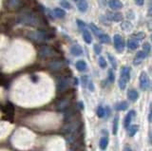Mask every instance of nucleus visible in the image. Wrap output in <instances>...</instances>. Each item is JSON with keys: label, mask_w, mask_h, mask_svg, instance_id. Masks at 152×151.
Wrapping results in <instances>:
<instances>
[{"label": "nucleus", "mask_w": 152, "mask_h": 151, "mask_svg": "<svg viewBox=\"0 0 152 151\" xmlns=\"http://www.w3.org/2000/svg\"><path fill=\"white\" fill-rule=\"evenodd\" d=\"M70 88V80L66 77L60 78L57 82V90L59 92H64Z\"/></svg>", "instance_id": "7"}, {"label": "nucleus", "mask_w": 152, "mask_h": 151, "mask_svg": "<svg viewBox=\"0 0 152 151\" xmlns=\"http://www.w3.org/2000/svg\"><path fill=\"white\" fill-rule=\"evenodd\" d=\"M60 5L63 9H70V4L68 1H62L60 2Z\"/></svg>", "instance_id": "36"}, {"label": "nucleus", "mask_w": 152, "mask_h": 151, "mask_svg": "<svg viewBox=\"0 0 152 151\" xmlns=\"http://www.w3.org/2000/svg\"><path fill=\"white\" fill-rule=\"evenodd\" d=\"M147 14H148V15H149V16H152V7H150L149 10H148Z\"/></svg>", "instance_id": "41"}, {"label": "nucleus", "mask_w": 152, "mask_h": 151, "mask_svg": "<svg viewBox=\"0 0 152 151\" xmlns=\"http://www.w3.org/2000/svg\"><path fill=\"white\" fill-rule=\"evenodd\" d=\"M38 53H39V56L42 58H49V57H53L56 54V52L51 47L43 46L40 48Z\"/></svg>", "instance_id": "4"}, {"label": "nucleus", "mask_w": 152, "mask_h": 151, "mask_svg": "<svg viewBox=\"0 0 152 151\" xmlns=\"http://www.w3.org/2000/svg\"><path fill=\"white\" fill-rule=\"evenodd\" d=\"M147 28H148V29H149V31L152 32V19L147 22Z\"/></svg>", "instance_id": "38"}, {"label": "nucleus", "mask_w": 152, "mask_h": 151, "mask_svg": "<svg viewBox=\"0 0 152 151\" xmlns=\"http://www.w3.org/2000/svg\"><path fill=\"white\" fill-rule=\"evenodd\" d=\"M89 29H91V31L93 32V33H94L95 35H97V36H100L101 34H103V33H102L103 32H102L101 29H99V28L97 27L96 25H95V24H93V23H90V24H89Z\"/></svg>", "instance_id": "24"}, {"label": "nucleus", "mask_w": 152, "mask_h": 151, "mask_svg": "<svg viewBox=\"0 0 152 151\" xmlns=\"http://www.w3.org/2000/svg\"><path fill=\"white\" fill-rule=\"evenodd\" d=\"M27 37L29 39L35 41L38 43H42V42H46V41H49V39L51 38L47 32H42V31H37V32H29Z\"/></svg>", "instance_id": "1"}, {"label": "nucleus", "mask_w": 152, "mask_h": 151, "mask_svg": "<svg viewBox=\"0 0 152 151\" xmlns=\"http://www.w3.org/2000/svg\"><path fill=\"white\" fill-rule=\"evenodd\" d=\"M150 45H149V43L148 42H146V43H144V45H143V51L146 52V53H149L150 52Z\"/></svg>", "instance_id": "32"}, {"label": "nucleus", "mask_w": 152, "mask_h": 151, "mask_svg": "<svg viewBox=\"0 0 152 151\" xmlns=\"http://www.w3.org/2000/svg\"><path fill=\"white\" fill-rule=\"evenodd\" d=\"M135 110H130L127 115H125V119H124V126H125V127H128L129 126V124H130V123H131V121H132V119L134 118V116H135Z\"/></svg>", "instance_id": "10"}, {"label": "nucleus", "mask_w": 152, "mask_h": 151, "mask_svg": "<svg viewBox=\"0 0 152 151\" xmlns=\"http://www.w3.org/2000/svg\"><path fill=\"white\" fill-rule=\"evenodd\" d=\"M20 22L27 26H38L39 19L32 13H26L20 17Z\"/></svg>", "instance_id": "3"}, {"label": "nucleus", "mask_w": 152, "mask_h": 151, "mask_svg": "<svg viewBox=\"0 0 152 151\" xmlns=\"http://www.w3.org/2000/svg\"><path fill=\"white\" fill-rule=\"evenodd\" d=\"M108 139L106 137H103L100 139V141H99V146H100V148L102 150H106V147H108Z\"/></svg>", "instance_id": "21"}, {"label": "nucleus", "mask_w": 152, "mask_h": 151, "mask_svg": "<svg viewBox=\"0 0 152 151\" xmlns=\"http://www.w3.org/2000/svg\"><path fill=\"white\" fill-rule=\"evenodd\" d=\"M118 127H119V116H115L113 121V128H112V133L113 135H116L118 132Z\"/></svg>", "instance_id": "25"}, {"label": "nucleus", "mask_w": 152, "mask_h": 151, "mask_svg": "<svg viewBox=\"0 0 152 151\" xmlns=\"http://www.w3.org/2000/svg\"><path fill=\"white\" fill-rule=\"evenodd\" d=\"M106 18L108 20H111L113 22H120L124 19V14L119 12H115V13H106Z\"/></svg>", "instance_id": "8"}, {"label": "nucleus", "mask_w": 152, "mask_h": 151, "mask_svg": "<svg viewBox=\"0 0 152 151\" xmlns=\"http://www.w3.org/2000/svg\"><path fill=\"white\" fill-rule=\"evenodd\" d=\"M108 6L112 10H120L123 8V3L120 0H108Z\"/></svg>", "instance_id": "11"}, {"label": "nucleus", "mask_w": 152, "mask_h": 151, "mask_svg": "<svg viewBox=\"0 0 152 151\" xmlns=\"http://www.w3.org/2000/svg\"><path fill=\"white\" fill-rule=\"evenodd\" d=\"M53 13L54 15L58 18H63L65 15H66V12H65L64 9H61V8H55L53 10Z\"/></svg>", "instance_id": "23"}, {"label": "nucleus", "mask_w": 152, "mask_h": 151, "mask_svg": "<svg viewBox=\"0 0 152 151\" xmlns=\"http://www.w3.org/2000/svg\"><path fill=\"white\" fill-rule=\"evenodd\" d=\"M144 1L146 0H135V4L137 6H143L144 4Z\"/></svg>", "instance_id": "37"}, {"label": "nucleus", "mask_w": 152, "mask_h": 151, "mask_svg": "<svg viewBox=\"0 0 152 151\" xmlns=\"http://www.w3.org/2000/svg\"><path fill=\"white\" fill-rule=\"evenodd\" d=\"M127 97L131 102H136L139 98V93L136 89L131 88L127 91Z\"/></svg>", "instance_id": "12"}, {"label": "nucleus", "mask_w": 152, "mask_h": 151, "mask_svg": "<svg viewBox=\"0 0 152 151\" xmlns=\"http://www.w3.org/2000/svg\"><path fill=\"white\" fill-rule=\"evenodd\" d=\"M62 67V63L61 62H58V61H56V62H52L51 64V69L52 70H59Z\"/></svg>", "instance_id": "28"}, {"label": "nucleus", "mask_w": 152, "mask_h": 151, "mask_svg": "<svg viewBox=\"0 0 152 151\" xmlns=\"http://www.w3.org/2000/svg\"><path fill=\"white\" fill-rule=\"evenodd\" d=\"M75 2H79V1H82V0H74Z\"/></svg>", "instance_id": "45"}, {"label": "nucleus", "mask_w": 152, "mask_h": 151, "mask_svg": "<svg viewBox=\"0 0 152 151\" xmlns=\"http://www.w3.org/2000/svg\"><path fill=\"white\" fill-rule=\"evenodd\" d=\"M76 23H77V25H78V27L81 29H86V24L84 23V22L82 21V20H79V19H77L76 20Z\"/></svg>", "instance_id": "35"}, {"label": "nucleus", "mask_w": 152, "mask_h": 151, "mask_svg": "<svg viewBox=\"0 0 152 151\" xmlns=\"http://www.w3.org/2000/svg\"><path fill=\"white\" fill-rule=\"evenodd\" d=\"M113 42L115 50L118 52H123L125 48V40L120 34H115L113 36Z\"/></svg>", "instance_id": "5"}, {"label": "nucleus", "mask_w": 152, "mask_h": 151, "mask_svg": "<svg viewBox=\"0 0 152 151\" xmlns=\"http://www.w3.org/2000/svg\"><path fill=\"white\" fill-rule=\"evenodd\" d=\"M127 128H128V135L130 136V137H133V136L137 133V131L139 130V126H137V124H131V126H129Z\"/></svg>", "instance_id": "22"}, {"label": "nucleus", "mask_w": 152, "mask_h": 151, "mask_svg": "<svg viewBox=\"0 0 152 151\" xmlns=\"http://www.w3.org/2000/svg\"><path fill=\"white\" fill-rule=\"evenodd\" d=\"M99 39H100L101 43H104V44H109L110 43V37L108 35V34H105V33H103L100 36H98Z\"/></svg>", "instance_id": "26"}, {"label": "nucleus", "mask_w": 152, "mask_h": 151, "mask_svg": "<svg viewBox=\"0 0 152 151\" xmlns=\"http://www.w3.org/2000/svg\"><path fill=\"white\" fill-rule=\"evenodd\" d=\"M125 151H132V150H131V148H129L128 146H125Z\"/></svg>", "instance_id": "43"}, {"label": "nucleus", "mask_w": 152, "mask_h": 151, "mask_svg": "<svg viewBox=\"0 0 152 151\" xmlns=\"http://www.w3.org/2000/svg\"><path fill=\"white\" fill-rule=\"evenodd\" d=\"M68 105H70V101H68V99H63L57 104L56 107L58 110H65L67 107H68Z\"/></svg>", "instance_id": "16"}, {"label": "nucleus", "mask_w": 152, "mask_h": 151, "mask_svg": "<svg viewBox=\"0 0 152 151\" xmlns=\"http://www.w3.org/2000/svg\"><path fill=\"white\" fill-rule=\"evenodd\" d=\"M151 41H152V35H151Z\"/></svg>", "instance_id": "46"}, {"label": "nucleus", "mask_w": 152, "mask_h": 151, "mask_svg": "<svg viewBox=\"0 0 152 151\" xmlns=\"http://www.w3.org/2000/svg\"><path fill=\"white\" fill-rule=\"evenodd\" d=\"M108 61L110 63V65L112 66L113 69H116L117 67V61H116V59L114 58V56L112 54H110V53H108Z\"/></svg>", "instance_id": "27"}, {"label": "nucleus", "mask_w": 152, "mask_h": 151, "mask_svg": "<svg viewBox=\"0 0 152 151\" xmlns=\"http://www.w3.org/2000/svg\"><path fill=\"white\" fill-rule=\"evenodd\" d=\"M108 81L110 83H113L114 81H115V75H114L112 70H108Z\"/></svg>", "instance_id": "33"}, {"label": "nucleus", "mask_w": 152, "mask_h": 151, "mask_svg": "<svg viewBox=\"0 0 152 151\" xmlns=\"http://www.w3.org/2000/svg\"><path fill=\"white\" fill-rule=\"evenodd\" d=\"M89 90L90 91H93L94 90V86H93V84L91 82H89Z\"/></svg>", "instance_id": "39"}, {"label": "nucleus", "mask_w": 152, "mask_h": 151, "mask_svg": "<svg viewBox=\"0 0 152 151\" xmlns=\"http://www.w3.org/2000/svg\"><path fill=\"white\" fill-rule=\"evenodd\" d=\"M128 108V104L127 103V102H120V103H118L115 105V109L116 110H125V109Z\"/></svg>", "instance_id": "20"}, {"label": "nucleus", "mask_w": 152, "mask_h": 151, "mask_svg": "<svg viewBox=\"0 0 152 151\" xmlns=\"http://www.w3.org/2000/svg\"><path fill=\"white\" fill-rule=\"evenodd\" d=\"M146 56H147V53H146V52H144V51H138V52H137L136 56H135L134 60H133V64H134L135 66L139 65V64L142 63V61L146 57Z\"/></svg>", "instance_id": "9"}, {"label": "nucleus", "mask_w": 152, "mask_h": 151, "mask_svg": "<svg viewBox=\"0 0 152 151\" xmlns=\"http://www.w3.org/2000/svg\"><path fill=\"white\" fill-rule=\"evenodd\" d=\"M82 80H83L84 86H85V85L87 84V76H83V77H82Z\"/></svg>", "instance_id": "40"}, {"label": "nucleus", "mask_w": 152, "mask_h": 151, "mask_svg": "<svg viewBox=\"0 0 152 151\" xmlns=\"http://www.w3.org/2000/svg\"><path fill=\"white\" fill-rule=\"evenodd\" d=\"M105 114H106L105 108L103 107H99L97 108V116L99 117V118H103V117H105Z\"/></svg>", "instance_id": "31"}, {"label": "nucleus", "mask_w": 152, "mask_h": 151, "mask_svg": "<svg viewBox=\"0 0 152 151\" xmlns=\"http://www.w3.org/2000/svg\"><path fill=\"white\" fill-rule=\"evenodd\" d=\"M121 29H123V31L128 32L133 29V26L129 21H124V22H122V24H121Z\"/></svg>", "instance_id": "19"}, {"label": "nucleus", "mask_w": 152, "mask_h": 151, "mask_svg": "<svg viewBox=\"0 0 152 151\" xmlns=\"http://www.w3.org/2000/svg\"><path fill=\"white\" fill-rule=\"evenodd\" d=\"M150 143H152V133H151V135H150Z\"/></svg>", "instance_id": "44"}, {"label": "nucleus", "mask_w": 152, "mask_h": 151, "mask_svg": "<svg viewBox=\"0 0 152 151\" xmlns=\"http://www.w3.org/2000/svg\"><path fill=\"white\" fill-rule=\"evenodd\" d=\"M76 6H77L78 10L81 13H86L87 10V7H89V4H87L86 0H82V1L76 2Z\"/></svg>", "instance_id": "15"}, {"label": "nucleus", "mask_w": 152, "mask_h": 151, "mask_svg": "<svg viewBox=\"0 0 152 151\" xmlns=\"http://www.w3.org/2000/svg\"><path fill=\"white\" fill-rule=\"evenodd\" d=\"M83 39L87 44H90L92 42V36H91L90 32L87 29H84L83 31Z\"/></svg>", "instance_id": "17"}, {"label": "nucleus", "mask_w": 152, "mask_h": 151, "mask_svg": "<svg viewBox=\"0 0 152 151\" xmlns=\"http://www.w3.org/2000/svg\"><path fill=\"white\" fill-rule=\"evenodd\" d=\"M144 37H146V34H144V32H136V33H134V34H133V38H135V39L139 40V41L144 39Z\"/></svg>", "instance_id": "29"}, {"label": "nucleus", "mask_w": 152, "mask_h": 151, "mask_svg": "<svg viewBox=\"0 0 152 151\" xmlns=\"http://www.w3.org/2000/svg\"><path fill=\"white\" fill-rule=\"evenodd\" d=\"M129 79H130V67H123L120 71V79H119V82H118L121 89L125 88Z\"/></svg>", "instance_id": "2"}, {"label": "nucleus", "mask_w": 152, "mask_h": 151, "mask_svg": "<svg viewBox=\"0 0 152 151\" xmlns=\"http://www.w3.org/2000/svg\"><path fill=\"white\" fill-rule=\"evenodd\" d=\"M70 52L73 56H80L83 53V48L81 46H79V45H74V46L71 47Z\"/></svg>", "instance_id": "14"}, {"label": "nucleus", "mask_w": 152, "mask_h": 151, "mask_svg": "<svg viewBox=\"0 0 152 151\" xmlns=\"http://www.w3.org/2000/svg\"><path fill=\"white\" fill-rule=\"evenodd\" d=\"M93 50H94L95 53H96V54H100L101 51H102V48H101V46L99 44H95L93 46Z\"/></svg>", "instance_id": "34"}, {"label": "nucleus", "mask_w": 152, "mask_h": 151, "mask_svg": "<svg viewBox=\"0 0 152 151\" xmlns=\"http://www.w3.org/2000/svg\"><path fill=\"white\" fill-rule=\"evenodd\" d=\"M98 63H99V66H100V67H102V69H106V65H108V64H106V61L105 60V58L102 57V56H100V57H99Z\"/></svg>", "instance_id": "30"}, {"label": "nucleus", "mask_w": 152, "mask_h": 151, "mask_svg": "<svg viewBox=\"0 0 152 151\" xmlns=\"http://www.w3.org/2000/svg\"><path fill=\"white\" fill-rule=\"evenodd\" d=\"M148 120H149L150 123H152V110H151V112L149 113V116H148Z\"/></svg>", "instance_id": "42"}, {"label": "nucleus", "mask_w": 152, "mask_h": 151, "mask_svg": "<svg viewBox=\"0 0 152 151\" xmlns=\"http://www.w3.org/2000/svg\"><path fill=\"white\" fill-rule=\"evenodd\" d=\"M75 67L79 71H85L87 70V63L84 60H79V61L76 62Z\"/></svg>", "instance_id": "18"}, {"label": "nucleus", "mask_w": 152, "mask_h": 151, "mask_svg": "<svg viewBox=\"0 0 152 151\" xmlns=\"http://www.w3.org/2000/svg\"><path fill=\"white\" fill-rule=\"evenodd\" d=\"M150 86V79L148 75L143 71L140 75V88L142 90H147Z\"/></svg>", "instance_id": "6"}, {"label": "nucleus", "mask_w": 152, "mask_h": 151, "mask_svg": "<svg viewBox=\"0 0 152 151\" xmlns=\"http://www.w3.org/2000/svg\"><path fill=\"white\" fill-rule=\"evenodd\" d=\"M139 47V40L135 38H131L127 41V48L130 51H135Z\"/></svg>", "instance_id": "13"}]
</instances>
